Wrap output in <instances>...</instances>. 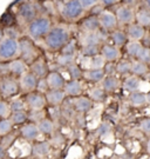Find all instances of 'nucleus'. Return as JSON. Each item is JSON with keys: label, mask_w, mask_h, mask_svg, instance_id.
<instances>
[{"label": "nucleus", "mask_w": 150, "mask_h": 159, "mask_svg": "<svg viewBox=\"0 0 150 159\" xmlns=\"http://www.w3.org/2000/svg\"><path fill=\"white\" fill-rule=\"evenodd\" d=\"M71 40L69 31L62 26L52 27L48 34L45 37V43L52 51H59Z\"/></svg>", "instance_id": "nucleus-1"}, {"label": "nucleus", "mask_w": 150, "mask_h": 159, "mask_svg": "<svg viewBox=\"0 0 150 159\" xmlns=\"http://www.w3.org/2000/svg\"><path fill=\"white\" fill-rule=\"evenodd\" d=\"M52 29L50 19L47 17H38L34 19L32 23L28 24L27 31L31 38L33 39H40L45 38Z\"/></svg>", "instance_id": "nucleus-2"}, {"label": "nucleus", "mask_w": 150, "mask_h": 159, "mask_svg": "<svg viewBox=\"0 0 150 159\" xmlns=\"http://www.w3.org/2000/svg\"><path fill=\"white\" fill-rule=\"evenodd\" d=\"M84 8L81 6L80 0H71L62 2V6L60 7V13L63 19L68 21L78 20L79 18L84 14Z\"/></svg>", "instance_id": "nucleus-3"}, {"label": "nucleus", "mask_w": 150, "mask_h": 159, "mask_svg": "<svg viewBox=\"0 0 150 159\" xmlns=\"http://www.w3.org/2000/svg\"><path fill=\"white\" fill-rule=\"evenodd\" d=\"M19 54V41L4 38L0 41V60H13Z\"/></svg>", "instance_id": "nucleus-4"}, {"label": "nucleus", "mask_w": 150, "mask_h": 159, "mask_svg": "<svg viewBox=\"0 0 150 159\" xmlns=\"http://www.w3.org/2000/svg\"><path fill=\"white\" fill-rule=\"evenodd\" d=\"M19 90H20L19 83L15 79L10 77H4L0 80V93L6 98L17 96Z\"/></svg>", "instance_id": "nucleus-5"}, {"label": "nucleus", "mask_w": 150, "mask_h": 159, "mask_svg": "<svg viewBox=\"0 0 150 159\" xmlns=\"http://www.w3.org/2000/svg\"><path fill=\"white\" fill-rule=\"evenodd\" d=\"M19 41V56H21V59L32 61L36 57V50L34 47L33 43L28 38H22L18 40Z\"/></svg>", "instance_id": "nucleus-6"}, {"label": "nucleus", "mask_w": 150, "mask_h": 159, "mask_svg": "<svg viewBox=\"0 0 150 159\" xmlns=\"http://www.w3.org/2000/svg\"><path fill=\"white\" fill-rule=\"evenodd\" d=\"M97 18H99V23H100V26L102 30H105V31H115L117 26V19L115 13L108 11V10H105L97 16Z\"/></svg>", "instance_id": "nucleus-7"}, {"label": "nucleus", "mask_w": 150, "mask_h": 159, "mask_svg": "<svg viewBox=\"0 0 150 159\" xmlns=\"http://www.w3.org/2000/svg\"><path fill=\"white\" fill-rule=\"evenodd\" d=\"M19 17L26 23H32L34 19L38 18V8L32 2H22L19 6Z\"/></svg>", "instance_id": "nucleus-8"}, {"label": "nucleus", "mask_w": 150, "mask_h": 159, "mask_svg": "<svg viewBox=\"0 0 150 159\" xmlns=\"http://www.w3.org/2000/svg\"><path fill=\"white\" fill-rule=\"evenodd\" d=\"M115 16L117 19V24H123V25H131L135 20V12L131 7L127 5L120 6L115 12Z\"/></svg>", "instance_id": "nucleus-9"}, {"label": "nucleus", "mask_w": 150, "mask_h": 159, "mask_svg": "<svg viewBox=\"0 0 150 159\" xmlns=\"http://www.w3.org/2000/svg\"><path fill=\"white\" fill-rule=\"evenodd\" d=\"M26 104L32 111H41L46 105L45 94L39 92H31L26 97Z\"/></svg>", "instance_id": "nucleus-10"}, {"label": "nucleus", "mask_w": 150, "mask_h": 159, "mask_svg": "<svg viewBox=\"0 0 150 159\" xmlns=\"http://www.w3.org/2000/svg\"><path fill=\"white\" fill-rule=\"evenodd\" d=\"M38 78L31 72H26L20 77V81H19V87L24 92H34L36 90V85H38Z\"/></svg>", "instance_id": "nucleus-11"}, {"label": "nucleus", "mask_w": 150, "mask_h": 159, "mask_svg": "<svg viewBox=\"0 0 150 159\" xmlns=\"http://www.w3.org/2000/svg\"><path fill=\"white\" fill-rule=\"evenodd\" d=\"M100 54L105 58L106 63H113V61H116L117 59L120 58V50L118 47L110 44H106L101 47Z\"/></svg>", "instance_id": "nucleus-12"}, {"label": "nucleus", "mask_w": 150, "mask_h": 159, "mask_svg": "<svg viewBox=\"0 0 150 159\" xmlns=\"http://www.w3.org/2000/svg\"><path fill=\"white\" fill-rule=\"evenodd\" d=\"M46 80H47L49 90H63L65 84H66L63 77L59 72H55V71L49 72L48 75L46 77Z\"/></svg>", "instance_id": "nucleus-13"}, {"label": "nucleus", "mask_w": 150, "mask_h": 159, "mask_svg": "<svg viewBox=\"0 0 150 159\" xmlns=\"http://www.w3.org/2000/svg\"><path fill=\"white\" fill-rule=\"evenodd\" d=\"M31 73H33L38 79H44L48 75V66L42 59L34 60L31 65Z\"/></svg>", "instance_id": "nucleus-14"}, {"label": "nucleus", "mask_w": 150, "mask_h": 159, "mask_svg": "<svg viewBox=\"0 0 150 159\" xmlns=\"http://www.w3.org/2000/svg\"><path fill=\"white\" fill-rule=\"evenodd\" d=\"M103 39L105 38L102 37L101 30H99L97 32H93V33H84L81 38V46H100Z\"/></svg>", "instance_id": "nucleus-15"}, {"label": "nucleus", "mask_w": 150, "mask_h": 159, "mask_svg": "<svg viewBox=\"0 0 150 159\" xmlns=\"http://www.w3.org/2000/svg\"><path fill=\"white\" fill-rule=\"evenodd\" d=\"M81 29L84 31V33H93L97 32L101 30L100 23H99V18L95 16H90L84 19V21L81 24Z\"/></svg>", "instance_id": "nucleus-16"}, {"label": "nucleus", "mask_w": 150, "mask_h": 159, "mask_svg": "<svg viewBox=\"0 0 150 159\" xmlns=\"http://www.w3.org/2000/svg\"><path fill=\"white\" fill-rule=\"evenodd\" d=\"M65 92L63 90H49L48 92L45 93V98H46V102H48L53 106H58L59 104H61L65 99Z\"/></svg>", "instance_id": "nucleus-17"}, {"label": "nucleus", "mask_w": 150, "mask_h": 159, "mask_svg": "<svg viewBox=\"0 0 150 159\" xmlns=\"http://www.w3.org/2000/svg\"><path fill=\"white\" fill-rule=\"evenodd\" d=\"M8 71L10 73L13 74V75H20L21 77L22 74L26 73L27 71V67H26V63L22 60L21 58L19 59H13L8 63Z\"/></svg>", "instance_id": "nucleus-18"}, {"label": "nucleus", "mask_w": 150, "mask_h": 159, "mask_svg": "<svg viewBox=\"0 0 150 159\" xmlns=\"http://www.w3.org/2000/svg\"><path fill=\"white\" fill-rule=\"evenodd\" d=\"M144 27L139 26V24H131L129 25L128 31H127V37H128L130 41H139L144 38Z\"/></svg>", "instance_id": "nucleus-19"}, {"label": "nucleus", "mask_w": 150, "mask_h": 159, "mask_svg": "<svg viewBox=\"0 0 150 159\" xmlns=\"http://www.w3.org/2000/svg\"><path fill=\"white\" fill-rule=\"evenodd\" d=\"M63 92L65 94L71 97H80L81 92H82V86L80 84L79 80H71V81H66L65 87H63Z\"/></svg>", "instance_id": "nucleus-20"}, {"label": "nucleus", "mask_w": 150, "mask_h": 159, "mask_svg": "<svg viewBox=\"0 0 150 159\" xmlns=\"http://www.w3.org/2000/svg\"><path fill=\"white\" fill-rule=\"evenodd\" d=\"M21 134L27 140H35L40 134L38 125L32 124V123L31 124H25L21 127Z\"/></svg>", "instance_id": "nucleus-21"}, {"label": "nucleus", "mask_w": 150, "mask_h": 159, "mask_svg": "<svg viewBox=\"0 0 150 159\" xmlns=\"http://www.w3.org/2000/svg\"><path fill=\"white\" fill-rule=\"evenodd\" d=\"M92 106H93V102L88 97H78L74 100V108L78 112H81V113L88 112L89 110L92 108Z\"/></svg>", "instance_id": "nucleus-22"}, {"label": "nucleus", "mask_w": 150, "mask_h": 159, "mask_svg": "<svg viewBox=\"0 0 150 159\" xmlns=\"http://www.w3.org/2000/svg\"><path fill=\"white\" fill-rule=\"evenodd\" d=\"M101 85L105 92H114L120 87V80L115 75L105 77V79L101 81Z\"/></svg>", "instance_id": "nucleus-23"}, {"label": "nucleus", "mask_w": 150, "mask_h": 159, "mask_svg": "<svg viewBox=\"0 0 150 159\" xmlns=\"http://www.w3.org/2000/svg\"><path fill=\"white\" fill-rule=\"evenodd\" d=\"M139 86H141V80L136 75H128L123 81V89L130 93L139 91Z\"/></svg>", "instance_id": "nucleus-24"}, {"label": "nucleus", "mask_w": 150, "mask_h": 159, "mask_svg": "<svg viewBox=\"0 0 150 159\" xmlns=\"http://www.w3.org/2000/svg\"><path fill=\"white\" fill-rule=\"evenodd\" d=\"M129 102L135 107H141L147 104V94L142 91H136L129 94Z\"/></svg>", "instance_id": "nucleus-25"}, {"label": "nucleus", "mask_w": 150, "mask_h": 159, "mask_svg": "<svg viewBox=\"0 0 150 159\" xmlns=\"http://www.w3.org/2000/svg\"><path fill=\"white\" fill-rule=\"evenodd\" d=\"M82 77L87 80L94 81V83H101L105 79L106 74H105L103 70H86V71H84Z\"/></svg>", "instance_id": "nucleus-26"}, {"label": "nucleus", "mask_w": 150, "mask_h": 159, "mask_svg": "<svg viewBox=\"0 0 150 159\" xmlns=\"http://www.w3.org/2000/svg\"><path fill=\"white\" fill-rule=\"evenodd\" d=\"M110 38L113 40V43H114V46H116V47L126 45L127 44V40H128L127 33H124L123 31H120V30L113 31L110 34Z\"/></svg>", "instance_id": "nucleus-27"}, {"label": "nucleus", "mask_w": 150, "mask_h": 159, "mask_svg": "<svg viewBox=\"0 0 150 159\" xmlns=\"http://www.w3.org/2000/svg\"><path fill=\"white\" fill-rule=\"evenodd\" d=\"M135 19L137 20V23L139 26L142 27H147L149 26L150 27V12L147 10V8H142L139 10L136 14H135Z\"/></svg>", "instance_id": "nucleus-28"}, {"label": "nucleus", "mask_w": 150, "mask_h": 159, "mask_svg": "<svg viewBox=\"0 0 150 159\" xmlns=\"http://www.w3.org/2000/svg\"><path fill=\"white\" fill-rule=\"evenodd\" d=\"M149 72V67L148 65L141 63L139 60H135V61H131V73L133 75H136V77H142V75H145V74Z\"/></svg>", "instance_id": "nucleus-29"}, {"label": "nucleus", "mask_w": 150, "mask_h": 159, "mask_svg": "<svg viewBox=\"0 0 150 159\" xmlns=\"http://www.w3.org/2000/svg\"><path fill=\"white\" fill-rule=\"evenodd\" d=\"M38 129H39V132L42 133V134H52L53 131H54V124L50 119H47V118H44L41 119L38 123Z\"/></svg>", "instance_id": "nucleus-30"}, {"label": "nucleus", "mask_w": 150, "mask_h": 159, "mask_svg": "<svg viewBox=\"0 0 150 159\" xmlns=\"http://www.w3.org/2000/svg\"><path fill=\"white\" fill-rule=\"evenodd\" d=\"M143 48V45L141 44V41H129L128 44L126 45V50H127V53L131 58H136L139 57V52Z\"/></svg>", "instance_id": "nucleus-31"}, {"label": "nucleus", "mask_w": 150, "mask_h": 159, "mask_svg": "<svg viewBox=\"0 0 150 159\" xmlns=\"http://www.w3.org/2000/svg\"><path fill=\"white\" fill-rule=\"evenodd\" d=\"M89 59V66L88 70H103L106 66V60L101 54H97L93 58H88Z\"/></svg>", "instance_id": "nucleus-32"}, {"label": "nucleus", "mask_w": 150, "mask_h": 159, "mask_svg": "<svg viewBox=\"0 0 150 159\" xmlns=\"http://www.w3.org/2000/svg\"><path fill=\"white\" fill-rule=\"evenodd\" d=\"M34 156H38V157H44L46 154H48L49 152V144L47 142H40L38 144H35L32 148Z\"/></svg>", "instance_id": "nucleus-33"}, {"label": "nucleus", "mask_w": 150, "mask_h": 159, "mask_svg": "<svg viewBox=\"0 0 150 159\" xmlns=\"http://www.w3.org/2000/svg\"><path fill=\"white\" fill-rule=\"evenodd\" d=\"M28 119V114L25 111H18V112H13L11 114L10 120L12 121L13 125H22L25 124Z\"/></svg>", "instance_id": "nucleus-34"}, {"label": "nucleus", "mask_w": 150, "mask_h": 159, "mask_svg": "<svg viewBox=\"0 0 150 159\" xmlns=\"http://www.w3.org/2000/svg\"><path fill=\"white\" fill-rule=\"evenodd\" d=\"M100 46H94V45H89V46H82L81 48V53L84 58H93L97 54H100Z\"/></svg>", "instance_id": "nucleus-35"}, {"label": "nucleus", "mask_w": 150, "mask_h": 159, "mask_svg": "<svg viewBox=\"0 0 150 159\" xmlns=\"http://www.w3.org/2000/svg\"><path fill=\"white\" fill-rule=\"evenodd\" d=\"M89 97L92 102H103L106 98V92L102 87H94L89 92Z\"/></svg>", "instance_id": "nucleus-36"}, {"label": "nucleus", "mask_w": 150, "mask_h": 159, "mask_svg": "<svg viewBox=\"0 0 150 159\" xmlns=\"http://www.w3.org/2000/svg\"><path fill=\"white\" fill-rule=\"evenodd\" d=\"M67 72L69 74V77L72 78V80H79L80 78H82V70L80 68L78 64H72V65H69L68 67H67Z\"/></svg>", "instance_id": "nucleus-37"}, {"label": "nucleus", "mask_w": 150, "mask_h": 159, "mask_svg": "<svg viewBox=\"0 0 150 159\" xmlns=\"http://www.w3.org/2000/svg\"><path fill=\"white\" fill-rule=\"evenodd\" d=\"M116 72L120 74L131 73V61L129 60H121L116 64Z\"/></svg>", "instance_id": "nucleus-38"}, {"label": "nucleus", "mask_w": 150, "mask_h": 159, "mask_svg": "<svg viewBox=\"0 0 150 159\" xmlns=\"http://www.w3.org/2000/svg\"><path fill=\"white\" fill-rule=\"evenodd\" d=\"M56 63H58V65H59V66L67 68L69 65H72V64L75 63V58H74V56L61 54V56H59V57L56 58Z\"/></svg>", "instance_id": "nucleus-39"}, {"label": "nucleus", "mask_w": 150, "mask_h": 159, "mask_svg": "<svg viewBox=\"0 0 150 159\" xmlns=\"http://www.w3.org/2000/svg\"><path fill=\"white\" fill-rule=\"evenodd\" d=\"M13 129V124L8 118L6 119H0V136H6Z\"/></svg>", "instance_id": "nucleus-40"}, {"label": "nucleus", "mask_w": 150, "mask_h": 159, "mask_svg": "<svg viewBox=\"0 0 150 159\" xmlns=\"http://www.w3.org/2000/svg\"><path fill=\"white\" fill-rule=\"evenodd\" d=\"M75 50H76V41L71 38V40L67 43L66 45L62 47V54H67V56H74L75 54Z\"/></svg>", "instance_id": "nucleus-41"}, {"label": "nucleus", "mask_w": 150, "mask_h": 159, "mask_svg": "<svg viewBox=\"0 0 150 159\" xmlns=\"http://www.w3.org/2000/svg\"><path fill=\"white\" fill-rule=\"evenodd\" d=\"M136 60H139V61L145 64V65L150 64V48L149 47H144V46H143V48L141 50L139 57L136 58Z\"/></svg>", "instance_id": "nucleus-42"}, {"label": "nucleus", "mask_w": 150, "mask_h": 159, "mask_svg": "<svg viewBox=\"0 0 150 159\" xmlns=\"http://www.w3.org/2000/svg\"><path fill=\"white\" fill-rule=\"evenodd\" d=\"M25 107H26V104L22 102L21 99H17V100H13V102L10 104V110L11 112H18V111H25Z\"/></svg>", "instance_id": "nucleus-43"}, {"label": "nucleus", "mask_w": 150, "mask_h": 159, "mask_svg": "<svg viewBox=\"0 0 150 159\" xmlns=\"http://www.w3.org/2000/svg\"><path fill=\"white\" fill-rule=\"evenodd\" d=\"M11 113L10 110V105L4 100H0V118L1 119H6Z\"/></svg>", "instance_id": "nucleus-44"}, {"label": "nucleus", "mask_w": 150, "mask_h": 159, "mask_svg": "<svg viewBox=\"0 0 150 159\" xmlns=\"http://www.w3.org/2000/svg\"><path fill=\"white\" fill-rule=\"evenodd\" d=\"M110 132H111V126H110V124H108V123H102V124L99 126V129H97V133H99L101 137L108 136Z\"/></svg>", "instance_id": "nucleus-45"}, {"label": "nucleus", "mask_w": 150, "mask_h": 159, "mask_svg": "<svg viewBox=\"0 0 150 159\" xmlns=\"http://www.w3.org/2000/svg\"><path fill=\"white\" fill-rule=\"evenodd\" d=\"M49 91V87H48V84H47V80L46 78L44 79H39L38 80V85H36V92L39 93H46V92Z\"/></svg>", "instance_id": "nucleus-46"}, {"label": "nucleus", "mask_w": 150, "mask_h": 159, "mask_svg": "<svg viewBox=\"0 0 150 159\" xmlns=\"http://www.w3.org/2000/svg\"><path fill=\"white\" fill-rule=\"evenodd\" d=\"M139 130L147 136H150V118H145L139 123Z\"/></svg>", "instance_id": "nucleus-47"}, {"label": "nucleus", "mask_w": 150, "mask_h": 159, "mask_svg": "<svg viewBox=\"0 0 150 159\" xmlns=\"http://www.w3.org/2000/svg\"><path fill=\"white\" fill-rule=\"evenodd\" d=\"M4 34H5V38H10V39L18 40L17 38L19 37L17 30L14 27H6V29H4Z\"/></svg>", "instance_id": "nucleus-48"}, {"label": "nucleus", "mask_w": 150, "mask_h": 159, "mask_svg": "<svg viewBox=\"0 0 150 159\" xmlns=\"http://www.w3.org/2000/svg\"><path fill=\"white\" fill-rule=\"evenodd\" d=\"M81 6L84 8V11H88V10H93L95 6L99 4V1L95 0H81Z\"/></svg>", "instance_id": "nucleus-49"}, {"label": "nucleus", "mask_w": 150, "mask_h": 159, "mask_svg": "<svg viewBox=\"0 0 150 159\" xmlns=\"http://www.w3.org/2000/svg\"><path fill=\"white\" fill-rule=\"evenodd\" d=\"M13 21H14V19H13V16H12L11 13H5L4 16H2V18L0 19V23L2 24V25H5L6 27H11V25L13 24Z\"/></svg>", "instance_id": "nucleus-50"}, {"label": "nucleus", "mask_w": 150, "mask_h": 159, "mask_svg": "<svg viewBox=\"0 0 150 159\" xmlns=\"http://www.w3.org/2000/svg\"><path fill=\"white\" fill-rule=\"evenodd\" d=\"M103 71H105V74H106V77H109V75H114V73L116 72V65H113L111 63L106 64V66L103 67Z\"/></svg>", "instance_id": "nucleus-51"}, {"label": "nucleus", "mask_w": 150, "mask_h": 159, "mask_svg": "<svg viewBox=\"0 0 150 159\" xmlns=\"http://www.w3.org/2000/svg\"><path fill=\"white\" fill-rule=\"evenodd\" d=\"M6 158V151L5 148L2 145H0V159H5Z\"/></svg>", "instance_id": "nucleus-52"}, {"label": "nucleus", "mask_w": 150, "mask_h": 159, "mask_svg": "<svg viewBox=\"0 0 150 159\" xmlns=\"http://www.w3.org/2000/svg\"><path fill=\"white\" fill-rule=\"evenodd\" d=\"M102 6H108V5H114V4H116V1H102L101 2Z\"/></svg>", "instance_id": "nucleus-53"}, {"label": "nucleus", "mask_w": 150, "mask_h": 159, "mask_svg": "<svg viewBox=\"0 0 150 159\" xmlns=\"http://www.w3.org/2000/svg\"><path fill=\"white\" fill-rule=\"evenodd\" d=\"M5 38V34H4V30L0 29V41Z\"/></svg>", "instance_id": "nucleus-54"}, {"label": "nucleus", "mask_w": 150, "mask_h": 159, "mask_svg": "<svg viewBox=\"0 0 150 159\" xmlns=\"http://www.w3.org/2000/svg\"><path fill=\"white\" fill-rule=\"evenodd\" d=\"M144 5H145V7H147V10L150 12V0H147L144 2Z\"/></svg>", "instance_id": "nucleus-55"}, {"label": "nucleus", "mask_w": 150, "mask_h": 159, "mask_svg": "<svg viewBox=\"0 0 150 159\" xmlns=\"http://www.w3.org/2000/svg\"><path fill=\"white\" fill-rule=\"evenodd\" d=\"M147 104H149L150 105V91L147 93Z\"/></svg>", "instance_id": "nucleus-56"}, {"label": "nucleus", "mask_w": 150, "mask_h": 159, "mask_svg": "<svg viewBox=\"0 0 150 159\" xmlns=\"http://www.w3.org/2000/svg\"><path fill=\"white\" fill-rule=\"evenodd\" d=\"M147 151H148V153L150 154V139L148 140V143H147Z\"/></svg>", "instance_id": "nucleus-57"}, {"label": "nucleus", "mask_w": 150, "mask_h": 159, "mask_svg": "<svg viewBox=\"0 0 150 159\" xmlns=\"http://www.w3.org/2000/svg\"><path fill=\"white\" fill-rule=\"evenodd\" d=\"M148 81H149V83H150V73L148 74Z\"/></svg>", "instance_id": "nucleus-58"}, {"label": "nucleus", "mask_w": 150, "mask_h": 159, "mask_svg": "<svg viewBox=\"0 0 150 159\" xmlns=\"http://www.w3.org/2000/svg\"><path fill=\"white\" fill-rule=\"evenodd\" d=\"M5 159H11V158H5Z\"/></svg>", "instance_id": "nucleus-59"}]
</instances>
